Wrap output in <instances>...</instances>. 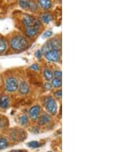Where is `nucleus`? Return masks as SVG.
Segmentation results:
<instances>
[{
  "mask_svg": "<svg viewBox=\"0 0 138 152\" xmlns=\"http://www.w3.org/2000/svg\"><path fill=\"white\" fill-rule=\"evenodd\" d=\"M10 46L14 51L21 52L26 50L28 47L29 43L26 38L22 35H15L14 37L10 39Z\"/></svg>",
  "mask_w": 138,
  "mask_h": 152,
  "instance_id": "f257e3e1",
  "label": "nucleus"
},
{
  "mask_svg": "<svg viewBox=\"0 0 138 152\" xmlns=\"http://www.w3.org/2000/svg\"><path fill=\"white\" fill-rule=\"evenodd\" d=\"M44 106L49 115H55L58 112V103L53 97H46L44 99Z\"/></svg>",
  "mask_w": 138,
  "mask_h": 152,
  "instance_id": "f03ea898",
  "label": "nucleus"
},
{
  "mask_svg": "<svg viewBox=\"0 0 138 152\" xmlns=\"http://www.w3.org/2000/svg\"><path fill=\"white\" fill-rule=\"evenodd\" d=\"M61 48V41L59 39H50L45 44L43 45L41 51L42 53H45L49 50H57L60 51Z\"/></svg>",
  "mask_w": 138,
  "mask_h": 152,
  "instance_id": "7ed1b4c3",
  "label": "nucleus"
},
{
  "mask_svg": "<svg viewBox=\"0 0 138 152\" xmlns=\"http://www.w3.org/2000/svg\"><path fill=\"white\" fill-rule=\"evenodd\" d=\"M18 86H19V83H18V79L13 76L8 77L5 81V88L8 92L12 93L16 91L18 88Z\"/></svg>",
  "mask_w": 138,
  "mask_h": 152,
  "instance_id": "20e7f679",
  "label": "nucleus"
},
{
  "mask_svg": "<svg viewBox=\"0 0 138 152\" xmlns=\"http://www.w3.org/2000/svg\"><path fill=\"white\" fill-rule=\"evenodd\" d=\"M22 22H23L25 28L26 27H30V26H34V27L39 29L41 26H42V22L39 19L29 15H25L23 16Z\"/></svg>",
  "mask_w": 138,
  "mask_h": 152,
  "instance_id": "39448f33",
  "label": "nucleus"
},
{
  "mask_svg": "<svg viewBox=\"0 0 138 152\" xmlns=\"http://www.w3.org/2000/svg\"><path fill=\"white\" fill-rule=\"evenodd\" d=\"M45 57L52 62H58L61 59V52L57 50H49L45 53Z\"/></svg>",
  "mask_w": 138,
  "mask_h": 152,
  "instance_id": "423d86ee",
  "label": "nucleus"
},
{
  "mask_svg": "<svg viewBox=\"0 0 138 152\" xmlns=\"http://www.w3.org/2000/svg\"><path fill=\"white\" fill-rule=\"evenodd\" d=\"M19 6L23 10H28L31 12H35L38 9L37 4L31 0H19Z\"/></svg>",
  "mask_w": 138,
  "mask_h": 152,
  "instance_id": "0eeeda50",
  "label": "nucleus"
},
{
  "mask_svg": "<svg viewBox=\"0 0 138 152\" xmlns=\"http://www.w3.org/2000/svg\"><path fill=\"white\" fill-rule=\"evenodd\" d=\"M41 113V108L39 105H35L31 107L28 111V115L32 120H36L39 117Z\"/></svg>",
  "mask_w": 138,
  "mask_h": 152,
  "instance_id": "6e6552de",
  "label": "nucleus"
},
{
  "mask_svg": "<svg viewBox=\"0 0 138 152\" xmlns=\"http://www.w3.org/2000/svg\"><path fill=\"white\" fill-rule=\"evenodd\" d=\"M51 115L48 113H45L42 115H39V117L38 118V124L41 126L45 125V124H48L51 121Z\"/></svg>",
  "mask_w": 138,
  "mask_h": 152,
  "instance_id": "1a4fd4ad",
  "label": "nucleus"
},
{
  "mask_svg": "<svg viewBox=\"0 0 138 152\" xmlns=\"http://www.w3.org/2000/svg\"><path fill=\"white\" fill-rule=\"evenodd\" d=\"M39 28H35L34 26H30V27H26L25 28V34L26 36L28 38H33L39 32Z\"/></svg>",
  "mask_w": 138,
  "mask_h": 152,
  "instance_id": "9d476101",
  "label": "nucleus"
},
{
  "mask_svg": "<svg viewBox=\"0 0 138 152\" xmlns=\"http://www.w3.org/2000/svg\"><path fill=\"white\" fill-rule=\"evenodd\" d=\"M10 105V99L8 95H3L0 97V108L2 109H7Z\"/></svg>",
  "mask_w": 138,
  "mask_h": 152,
  "instance_id": "9b49d317",
  "label": "nucleus"
},
{
  "mask_svg": "<svg viewBox=\"0 0 138 152\" xmlns=\"http://www.w3.org/2000/svg\"><path fill=\"white\" fill-rule=\"evenodd\" d=\"M38 3L44 10H48L52 7V2L51 0H38Z\"/></svg>",
  "mask_w": 138,
  "mask_h": 152,
  "instance_id": "f8f14e48",
  "label": "nucleus"
},
{
  "mask_svg": "<svg viewBox=\"0 0 138 152\" xmlns=\"http://www.w3.org/2000/svg\"><path fill=\"white\" fill-rule=\"evenodd\" d=\"M18 90L19 91V93H20L21 95H26V94L29 92L30 88L28 85L27 84V82H22L20 83V85L18 86Z\"/></svg>",
  "mask_w": 138,
  "mask_h": 152,
  "instance_id": "ddd939ff",
  "label": "nucleus"
},
{
  "mask_svg": "<svg viewBox=\"0 0 138 152\" xmlns=\"http://www.w3.org/2000/svg\"><path fill=\"white\" fill-rule=\"evenodd\" d=\"M41 20H42V22H44L45 24H48L50 22H52V17L50 14L44 13V14H42V15H41Z\"/></svg>",
  "mask_w": 138,
  "mask_h": 152,
  "instance_id": "4468645a",
  "label": "nucleus"
},
{
  "mask_svg": "<svg viewBox=\"0 0 138 152\" xmlns=\"http://www.w3.org/2000/svg\"><path fill=\"white\" fill-rule=\"evenodd\" d=\"M7 42L3 38L0 37V53H3L7 49Z\"/></svg>",
  "mask_w": 138,
  "mask_h": 152,
  "instance_id": "2eb2a0df",
  "label": "nucleus"
},
{
  "mask_svg": "<svg viewBox=\"0 0 138 152\" xmlns=\"http://www.w3.org/2000/svg\"><path fill=\"white\" fill-rule=\"evenodd\" d=\"M43 74H44L45 78L47 81H52V78H54L53 72H52V71L50 70V69H45Z\"/></svg>",
  "mask_w": 138,
  "mask_h": 152,
  "instance_id": "dca6fc26",
  "label": "nucleus"
},
{
  "mask_svg": "<svg viewBox=\"0 0 138 152\" xmlns=\"http://www.w3.org/2000/svg\"><path fill=\"white\" fill-rule=\"evenodd\" d=\"M51 84H52V87L56 88H58L61 87V85H62V81H61V78H52Z\"/></svg>",
  "mask_w": 138,
  "mask_h": 152,
  "instance_id": "f3484780",
  "label": "nucleus"
},
{
  "mask_svg": "<svg viewBox=\"0 0 138 152\" xmlns=\"http://www.w3.org/2000/svg\"><path fill=\"white\" fill-rule=\"evenodd\" d=\"M9 146V142L6 137H0V150L6 148Z\"/></svg>",
  "mask_w": 138,
  "mask_h": 152,
  "instance_id": "a211bd4d",
  "label": "nucleus"
},
{
  "mask_svg": "<svg viewBox=\"0 0 138 152\" xmlns=\"http://www.w3.org/2000/svg\"><path fill=\"white\" fill-rule=\"evenodd\" d=\"M28 122V118L27 115H22L19 118V123L22 126H26Z\"/></svg>",
  "mask_w": 138,
  "mask_h": 152,
  "instance_id": "6ab92c4d",
  "label": "nucleus"
},
{
  "mask_svg": "<svg viewBox=\"0 0 138 152\" xmlns=\"http://www.w3.org/2000/svg\"><path fill=\"white\" fill-rule=\"evenodd\" d=\"M27 145L31 148H39L41 146V144L36 141H32L28 143Z\"/></svg>",
  "mask_w": 138,
  "mask_h": 152,
  "instance_id": "aec40b11",
  "label": "nucleus"
},
{
  "mask_svg": "<svg viewBox=\"0 0 138 152\" xmlns=\"http://www.w3.org/2000/svg\"><path fill=\"white\" fill-rule=\"evenodd\" d=\"M8 124V121L6 118H0V127L1 128H5V127L7 126Z\"/></svg>",
  "mask_w": 138,
  "mask_h": 152,
  "instance_id": "412c9836",
  "label": "nucleus"
},
{
  "mask_svg": "<svg viewBox=\"0 0 138 152\" xmlns=\"http://www.w3.org/2000/svg\"><path fill=\"white\" fill-rule=\"evenodd\" d=\"M54 75V78H62V72L60 70H55L53 72Z\"/></svg>",
  "mask_w": 138,
  "mask_h": 152,
  "instance_id": "4be33fe9",
  "label": "nucleus"
},
{
  "mask_svg": "<svg viewBox=\"0 0 138 152\" xmlns=\"http://www.w3.org/2000/svg\"><path fill=\"white\" fill-rule=\"evenodd\" d=\"M35 58H38V59H41V58H42L43 56L42 52L41 50H37L35 53Z\"/></svg>",
  "mask_w": 138,
  "mask_h": 152,
  "instance_id": "5701e85b",
  "label": "nucleus"
},
{
  "mask_svg": "<svg viewBox=\"0 0 138 152\" xmlns=\"http://www.w3.org/2000/svg\"><path fill=\"white\" fill-rule=\"evenodd\" d=\"M52 35V31H46L44 34L42 35L43 39H48L50 38Z\"/></svg>",
  "mask_w": 138,
  "mask_h": 152,
  "instance_id": "b1692460",
  "label": "nucleus"
},
{
  "mask_svg": "<svg viewBox=\"0 0 138 152\" xmlns=\"http://www.w3.org/2000/svg\"><path fill=\"white\" fill-rule=\"evenodd\" d=\"M30 69H32L35 72H39L40 70V67L39 66V65H37V64H33V65H31L30 66Z\"/></svg>",
  "mask_w": 138,
  "mask_h": 152,
  "instance_id": "393cba45",
  "label": "nucleus"
},
{
  "mask_svg": "<svg viewBox=\"0 0 138 152\" xmlns=\"http://www.w3.org/2000/svg\"><path fill=\"white\" fill-rule=\"evenodd\" d=\"M55 96L57 98H61V96H62V92H61V90H57L54 93Z\"/></svg>",
  "mask_w": 138,
  "mask_h": 152,
  "instance_id": "a878e982",
  "label": "nucleus"
},
{
  "mask_svg": "<svg viewBox=\"0 0 138 152\" xmlns=\"http://www.w3.org/2000/svg\"><path fill=\"white\" fill-rule=\"evenodd\" d=\"M44 88L46 89V90H51V89H52V84L50 83V82H46V83L45 84Z\"/></svg>",
  "mask_w": 138,
  "mask_h": 152,
  "instance_id": "bb28decb",
  "label": "nucleus"
},
{
  "mask_svg": "<svg viewBox=\"0 0 138 152\" xmlns=\"http://www.w3.org/2000/svg\"><path fill=\"white\" fill-rule=\"evenodd\" d=\"M10 152H24V151H22L21 150H13V151H11Z\"/></svg>",
  "mask_w": 138,
  "mask_h": 152,
  "instance_id": "cd10ccee",
  "label": "nucleus"
},
{
  "mask_svg": "<svg viewBox=\"0 0 138 152\" xmlns=\"http://www.w3.org/2000/svg\"><path fill=\"white\" fill-rule=\"evenodd\" d=\"M1 83H2V78L0 77V85H1Z\"/></svg>",
  "mask_w": 138,
  "mask_h": 152,
  "instance_id": "c85d7f7f",
  "label": "nucleus"
}]
</instances>
